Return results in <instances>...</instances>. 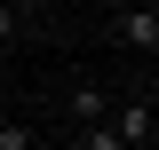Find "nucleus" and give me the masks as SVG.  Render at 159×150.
Here are the masks:
<instances>
[{
  "label": "nucleus",
  "instance_id": "1",
  "mask_svg": "<svg viewBox=\"0 0 159 150\" xmlns=\"http://www.w3.org/2000/svg\"><path fill=\"white\" fill-rule=\"evenodd\" d=\"M119 40L143 48V56H159V8H127V16H119Z\"/></svg>",
  "mask_w": 159,
  "mask_h": 150
},
{
  "label": "nucleus",
  "instance_id": "2",
  "mask_svg": "<svg viewBox=\"0 0 159 150\" xmlns=\"http://www.w3.org/2000/svg\"><path fill=\"white\" fill-rule=\"evenodd\" d=\"M103 111H111V95H103L96 79H72V119H88V127H96Z\"/></svg>",
  "mask_w": 159,
  "mask_h": 150
},
{
  "label": "nucleus",
  "instance_id": "3",
  "mask_svg": "<svg viewBox=\"0 0 159 150\" xmlns=\"http://www.w3.org/2000/svg\"><path fill=\"white\" fill-rule=\"evenodd\" d=\"M24 32V8H16V0H0V40H16Z\"/></svg>",
  "mask_w": 159,
  "mask_h": 150
},
{
  "label": "nucleus",
  "instance_id": "4",
  "mask_svg": "<svg viewBox=\"0 0 159 150\" xmlns=\"http://www.w3.org/2000/svg\"><path fill=\"white\" fill-rule=\"evenodd\" d=\"M0 150H32V127H0Z\"/></svg>",
  "mask_w": 159,
  "mask_h": 150
},
{
  "label": "nucleus",
  "instance_id": "5",
  "mask_svg": "<svg viewBox=\"0 0 159 150\" xmlns=\"http://www.w3.org/2000/svg\"><path fill=\"white\" fill-rule=\"evenodd\" d=\"M16 8H32V0H16Z\"/></svg>",
  "mask_w": 159,
  "mask_h": 150
}]
</instances>
